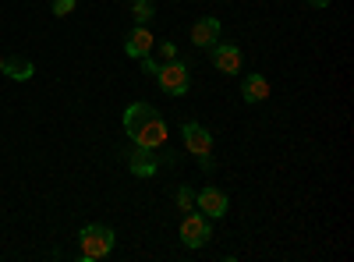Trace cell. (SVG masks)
<instances>
[{"label":"cell","instance_id":"6da1fadb","mask_svg":"<svg viewBox=\"0 0 354 262\" xmlns=\"http://www.w3.org/2000/svg\"><path fill=\"white\" fill-rule=\"evenodd\" d=\"M124 131L135 145H145V149H160V145H167V138H170L160 110L149 106V103H131L124 110Z\"/></svg>","mask_w":354,"mask_h":262},{"label":"cell","instance_id":"7a4b0ae2","mask_svg":"<svg viewBox=\"0 0 354 262\" xmlns=\"http://www.w3.org/2000/svg\"><path fill=\"white\" fill-rule=\"evenodd\" d=\"M113 230L106 223H88L78 230V259L82 262H96V259H106L113 252Z\"/></svg>","mask_w":354,"mask_h":262},{"label":"cell","instance_id":"3957f363","mask_svg":"<svg viewBox=\"0 0 354 262\" xmlns=\"http://www.w3.org/2000/svg\"><path fill=\"white\" fill-rule=\"evenodd\" d=\"M156 82H160V89L167 93V96H188V89H192V75H188V64L185 61H163L160 64V71L153 75Z\"/></svg>","mask_w":354,"mask_h":262},{"label":"cell","instance_id":"277c9868","mask_svg":"<svg viewBox=\"0 0 354 262\" xmlns=\"http://www.w3.org/2000/svg\"><path fill=\"white\" fill-rule=\"evenodd\" d=\"M209 238H213L209 216H202V213H185V220H181V241H185L188 248H202V245H209Z\"/></svg>","mask_w":354,"mask_h":262},{"label":"cell","instance_id":"5b68a950","mask_svg":"<svg viewBox=\"0 0 354 262\" xmlns=\"http://www.w3.org/2000/svg\"><path fill=\"white\" fill-rule=\"evenodd\" d=\"M227 206H230V202H227V195L220 191V188H202L198 195H195V209L202 213V216H209V220H223L227 216Z\"/></svg>","mask_w":354,"mask_h":262},{"label":"cell","instance_id":"8992f818","mask_svg":"<svg viewBox=\"0 0 354 262\" xmlns=\"http://www.w3.org/2000/svg\"><path fill=\"white\" fill-rule=\"evenodd\" d=\"M181 138H185V149H188V153H195V156L213 153V131H205L198 121H185Z\"/></svg>","mask_w":354,"mask_h":262},{"label":"cell","instance_id":"52a82bcc","mask_svg":"<svg viewBox=\"0 0 354 262\" xmlns=\"http://www.w3.org/2000/svg\"><path fill=\"white\" fill-rule=\"evenodd\" d=\"M153 46H156V39H153V32H149L145 25H135L131 32H128V39H124V53L131 57V61H142V57H149Z\"/></svg>","mask_w":354,"mask_h":262},{"label":"cell","instance_id":"ba28073f","mask_svg":"<svg viewBox=\"0 0 354 262\" xmlns=\"http://www.w3.org/2000/svg\"><path fill=\"white\" fill-rule=\"evenodd\" d=\"M213 68H220L223 75H238L241 71V50L234 43H213Z\"/></svg>","mask_w":354,"mask_h":262},{"label":"cell","instance_id":"9c48e42d","mask_svg":"<svg viewBox=\"0 0 354 262\" xmlns=\"http://www.w3.org/2000/svg\"><path fill=\"white\" fill-rule=\"evenodd\" d=\"M192 43L202 46V50H209L213 43H220V18H213V15L198 18V21L192 25Z\"/></svg>","mask_w":354,"mask_h":262},{"label":"cell","instance_id":"30bf717a","mask_svg":"<svg viewBox=\"0 0 354 262\" xmlns=\"http://www.w3.org/2000/svg\"><path fill=\"white\" fill-rule=\"evenodd\" d=\"M128 167H131L135 178H153V174L160 170V160H156L153 149H145V145H135L131 156H128Z\"/></svg>","mask_w":354,"mask_h":262},{"label":"cell","instance_id":"8fae6325","mask_svg":"<svg viewBox=\"0 0 354 262\" xmlns=\"http://www.w3.org/2000/svg\"><path fill=\"white\" fill-rule=\"evenodd\" d=\"M241 96L245 103H262V100H270V82H266L262 75H248L241 82Z\"/></svg>","mask_w":354,"mask_h":262},{"label":"cell","instance_id":"7c38bea8","mask_svg":"<svg viewBox=\"0 0 354 262\" xmlns=\"http://www.w3.org/2000/svg\"><path fill=\"white\" fill-rule=\"evenodd\" d=\"M0 75H8L15 82H28L36 75V68H32V61H25V57H11V61H4V71Z\"/></svg>","mask_w":354,"mask_h":262},{"label":"cell","instance_id":"4fadbf2b","mask_svg":"<svg viewBox=\"0 0 354 262\" xmlns=\"http://www.w3.org/2000/svg\"><path fill=\"white\" fill-rule=\"evenodd\" d=\"M153 15H156L153 0H135V4H131V18H135L138 25H145V21H149Z\"/></svg>","mask_w":354,"mask_h":262},{"label":"cell","instance_id":"5bb4252c","mask_svg":"<svg viewBox=\"0 0 354 262\" xmlns=\"http://www.w3.org/2000/svg\"><path fill=\"white\" fill-rule=\"evenodd\" d=\"M174 198H177V209H185V213L195 209V191H192V188H177Z\"/></svg>","mask_w":354,"mask_h":262},{"label":"cell","instance_id":"9a60e30c","mask_svg":"<svg viewBox=\"0 0 354 262\" xmlns=\"http://www.w3.org/2000/svg\"><path fill=\"white\" fill-rule=\"evenodd\" d=\"M75 4H78V0H53V15L57 18H68L75 11Z\"/></svg>","mask_w":354,"mask_h":262},{"label":"cell","instance_id":"2e32d148","mask_svg":"<svg viewBox=\"0 0 354 262\" xmlns=\"http://www.w3.org/2000/svg\"><path fill=\"white\" fill-rule=\"evenodd\" d=\"M142 71H145V75H156V71H160V64L153 61V57H142Z\"/></svg>","mask_w":354,"mask_h":262},{"label":"cell","instance_id":"e0dca14e","mask_svg":"<svg viewBox=\"0 0 354 262\" xmlns=\"http://www.w3.org/2000/svg\"><path fill=\"white\" fill-rule=\"evenodd\" d=\"M160 53H163V61H174V57H177V46H174V43H163Z\"/></svg>","mask_w":354,"mask_h":262},{"label":"cell","instance_id":"ac0fdd59","mask_svg":"<svg viewBox=\"0 0 354 262\" xmlns=\"http://www.w3.org/2000/svg\"><path fill=\"white\" fill-rule=\"evenodd\" d=\"M308 4H312V8H330L333 0H308Z\"/></svg>","mask_w":354,"mask_h":262},{"label":"cell","instance_id":"d6986e66","mask_svg":"<svg viewBox=\"0 0 354 262\" xmlns=\"http://www.w3.org/2000/svg\"><path fill=\"white\" fill-rule=\"evenodd\" d=\"M0 71H4V57H0Z\"/></svg>","mask_w":354,"mask_h":262}]
</instances>
